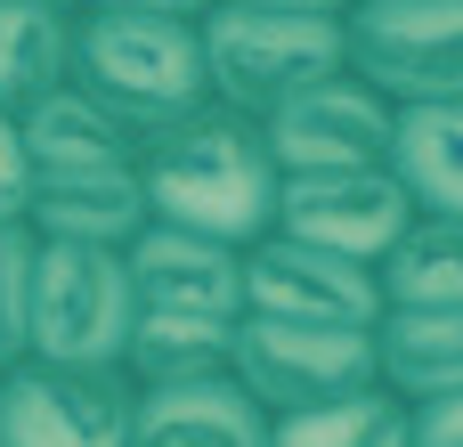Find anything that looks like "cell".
<instances>
[{"label":"cell","mask_w":463,"mask_h":447,"mask_svg":"<svg viewBox=\"0 0 463 447\" xmlns=\"http://www.w3.org/2000/svg\"><path fill=\"white\" fill-rule=\"evenodd\" d=\"M138 187L163 228H195L212 244L252 252L277 228V163L260 147V122L244 114H187L138 147Z\"/></svg>","instance_id":"1"},{"label":"cell","mask_w":463,"mask_h":447,"mask_svg":"<svg viewBox=\"0 0 463 447\" xmlns=\"http://www.w3.org/2000/svg\"><path fill=\"white\" fill-rule=\"evenodd\" d=\"M73 90H90L138 147L187 114L212 106L203 90V41L187 16H114L73 8Z\"/></svg>","instance_id":"2"},{"label":"cell","mask_w":463,"mask_h":447,"mask_svg":"<svg viewBox=\"0 0 463 447\" xmlns=\"http://www.w3.org/2000/svg\"><path fill=\"white\" fill-rule=\"evenodd\" d=\"M203 90L220 114L260 122L293 90L342 73V16H269V8H203Z\"/></svg>","instance_id":"3"},{"label":"cell","mask_w":463,"mask_h":447,"mask_svg":"<svg viewBox=\"0 0 463 447\" xmlns=\"http://www.w3.org/2000/svg\"><path fill=\"white\" fill-rule=\"evenodd\" d=\"M130 318H138V293H130L122 252H90V244H33L24 358H41V366H98V375H122Z\"/></svg>","instance_id":"4"},{"label":"cell","mask_w":463,"mask_h":447,"mask_svg":"<svg viewBox=\"0 0 463 447\" xmlns=\"http://www.w3.org/2000/svg\"><path fill=\"white\" fill-rule=\"evenodd\" d=\"M342 65L391 106L463 98V0H350Z\"/></svg>","instance_id":"5"},{"label":"cell","mask_w":463,"mask_h":447,"mask_svg":"<svg viewBox=\"0 0 463 447\" xmlns=\"http://www.w3.org/2000/svg\"><path fill=\"white\" fill-rule=\"evenodd\" d=\"M228 375L244 383V399L277 423L350 391H374V334L350 326H277V318H236L228 342Z\"/></svg>","instance_id":"6"},{"label":"cell","mask_w":463,"mask_h":447,"mask_svg":"<svg viewBox=\"0 0 463 447\" xmlns=\"http://www.w3.org/2000/svg\"><path fill=\"white\" fill-rule=\"evenodd\" d=\"M391 122H399V106L374 98L342 65V73L293 90L285 106H269L260 147H269L277 179H293V171H374V163H391Z\"/></svg>","instance_id":"7"},{"label":"cell","mask_w":463,"mask_h":447,"mask_svg":"<svg viewBox=\"0 0 463 447\" xmlns=\"http://www.w3.org/2000/svg\"><path fill=\"white\" fill-rule=\"evenodd\" d=\"M130 375L16 358L0 375V447H130Z\"/></svg>","instance_id":"8"},{"label":"cell","mask_w":463,"mask_h":447,"mask_svg":"<svg viewBox=\"0 0 463 447\" xmlns=\"http://www.w3.org/2000/svg\"><path fill=\"white\" fill-rule=\"evenodd\" d=\"M415 204L407 187L391 179V163L374 171H293L277 179V236L293 244H317L334 261H358V269H383V252L407 236Z\"/></svg>","instance_id":"9"},{"label":"cell","mask_w":463,"mask_h":447,"mask_svg":"<svg viewBox=\"0 0 463 447\" xmlns=\"http://www.w3.org/2000/svg\"><path fill=\"white\" fill-rule=\"evenodd\" d=\"M244 318L374 334V318H383V285H374V269L334 261V252L293 244V236H277V228H269V236L244 252Z\"/></svg>","instance_id":"10"},{"label":"cell","mask_w":463,"mask_h":447,"mask_svg":"<svg viewBox=\"0 0 463 447\" xmlns=\"http://www.w3.org/2000/svg\"><path fill=\"white\" fill-rule=\"evenodd\" d=\"M130 269V293L138 309H171V318H244V252L236 244H212L195 228H163L146 220L122 252Z\"/></svg>","instance_id":"11"},{"label":"cell","mask_w":463,"mask_h":447,"mask_svg":"<svg viewBox=\"0 0 463 447\" xmlns=\"http://www.w3.org/2000/svg\"><path fill=\"white\" fill-rule=\"evenodd\" d=\"M146 187L138 163L122 171H73V179H33L24 195V228L33 244H90V252H130V236L146 228Z\"/></svg>","instance_id":"12"},{"label":"cell","mask_w":463,"mask_h":447,"mask_svg":"<svg viewBox=\"0 0 463 447\" xmlns=\"http://www.w3.org/2000/svg\"><path fill=\"white\" fill-rule=\"evenodd\" d=\"M130 447H269V415L244 399L236 375H195V383L138 391Z\"/></svg>","instance_id":"13"},{"label":"cell","mask_w":463,"mask_h":447,"mask_svg":"<svg viewBox=\"0 0 463 447\" xmlns=\"http://www.w3.org/2000/svg\"><path fill=\"white\" fill-rule=\"evenodd\" d=\"M16 138H24V163L33 179H73V171H122L138 163V138L90 98V90H49L16 114Z\"/></svg>","instance_id":"14"},{"label":"cell","mask_w":463,"mask_h":447,"mask_svg":"<svg viewBox=\"0 0 463 447\" xmlns=\"http://www.w3.org/2000/svg\"><path fill=\"white\" fill-rule=\"evenodd\" d=\"M374 383L399 407H431L463 391V309H383L374 318Z\"/></svg>","instance_id":"15"},{"label":"cell","mask_w":463,"mask_h":447,"mask_svg":"<svg viewBox=\"0 0 463 447\" xmlns=\"http://www.w3.org/2000/svg\"><path fill=\"white\" fill-rule=\"evenodd\" d=\"M391 179L423 220H463V98L456 106H399L391 122Z\"/></svg>","instance_id":"16"},{"label":"cell","mask_w":463,"mask_h":447,"mask_svg":"<svg viewBox=\"0 0 463 447\" xmlns=\"http://www.w3.org/2000/svg\"><path fill=\"white\" fill-rule=\"evenodd\" d=\"M65 81H73V8L0 0V114H24Z\"/></svg>","instance_id":"17"},{"label":"cell","mask_w":463,"mask_h":447,"mask_svg":"<svg viewBox=\"0 0 463 447\" xmlns=\"http://www.w3.org/2000/svg\"><path fill=\"white\" fill-rule=\"evenodd\" d=\"M228 318H171V309H138L130 342H122V375L130 391H163V383H195V375H228Z\"/></svg>","instance_id":"18"},{"label":"cell","mask_w":463,"mask_h":447,"mask_svg":"<svg viewBox=\"0 0 463 447\" xmlns=\"http://www.w3.org/2000/svg\"><path fill=\"white\" fill-rule=\"evenodd\" d=\"M383 309H463V220H407V236L374 269Z\"/></svg>","instance_id":"19"},{"label":"cell","mask_w":463,"mask_h":447,"mask_svg":"<svg viewBox=\"0 0 463 447\" xmlns=\"http://www.w3.org/2000/svg\"><path fill=\"white\" fill-rule=\"evenodd\" d=\"M269 447H407V407L374 383V391H350V399L277 415L269 423Z\"/></svg>","instance_id":"20"},{"label":"cell","mask_w":463,"mask_h":447,"mask_svg":"<svg viewBox=\"0 0 463 447\" xmlns=\"http://www.w3.org/2000/svg\"><path fill=\"white\" fill-rule=\"evenodd\" d=\"M24 293H33V228L0 220V375L24 358Z\"/></svg>","instance_id":"21"},{"label":"cell","mask_w":463,"mask_h":447,"mask_svg":"<svg viewBox=\"0 0 463 447\" xmlns=\"http://www.w3.org/2000/svg\"><path fill=\"white\" fill-rule=\"evenodd\" d=\"M24 195H33V163H24L16 114H0V220H24Z\"/></svg>","instance_id":"22"},{"label":"cell","mask_w":463,"mask_h":447,"mask_svg":"<svg viewBox=\"0 0 463 447\" xmlns=\"http://www.w3.org/2000/svg\"><path fill=\"white\" fill-rule=\"evenodd\" d=\"M407 447H463V391L431 399V407H407Z\"/></svg>","instance_id":"23"},{"label":"cell","mask_w":463,"mask_h":447,"mask_svg":"<svg viewBox=\"0 0 463 447\" xmlns=\"http://www.w3.org/2000/svg\"><path fill=\"white\" fill-rule=\"evenodd\" d=\"M81 8H114V16H187V24H195L212 0H81Z\"/></svg>","instance_id":"24"},{"label":"cell","mask_w":463,"mask_h":447,"mask_svg":"<svg viewBox=\"0 0 463 447\" xmlns=\"http://www.w3.org/2000/svg\"><path fill=\"white\" fill-rule=\"evenodd\" d=\"M212 8H269V16H342L350 0H212Z\"/></svg>","instance_id":"25"},{"label":"cell","mask_w":463,"mask_h":447,"mask_svg":"<svg viewBox=\"0 0 463 447\" xmlns=\"http://www.w3.org/2000/svg\"><path fill=\"white\" fill-rule=\"evenodd\" d=\"M41 8H81V0H41Z\"/></svg>","instance_id":"26"}]
</instances>
